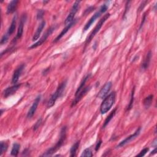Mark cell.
I'll return each mask as SVG.
<instances>
[{"instance_id":"cell-8","label":"cell","mask_w":157,"mask_h":157,"mask_svg":"<svg viewBox=\"0 0 157 157\" xmlns=\"http://www.w3.org/2000/svg\"><path fill=\"white\" fill-rule=\"evenodd\" d=\"M141 128L139 127L138 129H137L136 131L134 132V133H133V134H131V135H130V136H129L126 139H125L124 140H123V141H122L121 142H120L119 144V145H118L117 146V148H119V147H122L123 146H124V145L128 144L129 142H131V141H133V140H134L136 138H137L139 136V134H140V133H141Z\"/></svg>"},{"instance_id":"cell-21","label":"cell","mask_w":157,"mask_h":157,"mask_svg":"<svg viewBox=\"0 0 157 157\" xmlns=\"http://www.w3.org/2000/svg\"><path fill=\"white\" fill-rule=\"evenodd\" d=\"M79 144H80V141H77L73 145H72V147L70 149V156H71L74 157L76 156L77 150L78 148V147H79Z\"/></svg>"},{"instance_id":"cell-7","label":"cell","mask_w":157,"mask_h":157,"mask_svg":"<svg viewBox=\"0 0 157 157\" xmlns=\"http://www.w3.org/2000/svg\"><path fill=\"white\" fill-rule=\"evenodd\" d=\"M26 20V14H23L21 17L20 19V21L19 23V26L18 28V30H17V35L15 36V38H14L13 42H16V41L19 39L22 35H23V32H24V24L25 23Z\"/></svg>"},{"instance_id":"cell-5","label":"cell","mask_w":157,"mask_h":157,"mask_svg":"<svg viewBox=\"0 0 157 157\" xmlns=\"http://www.w3.org/2000/svg\"><path fill=\"white\" fill-rule=\"evenodd\" d=\"M80 3L81 1H76L73 6H72V7L71 8V10L70 11V13L69 14V15L67 17V18L65 20V24L67 26L69 24H71L72 22L74 20V16L76 15V14L77 13V12L78 11V9H79V5H80Z\"/></svg>"},{"instance_id":"cell-15","label":"cell","mask_w":157,"mask_h":157,"mask_svg":"<svg viewBox=\"0 0 157 157\" xmlns=\"http://www.w3.org/2000/svg\"><path fill=\"white\" fill-rule=\"evenodd\" d=\"M76 20H74L73 22H72V23H71V24H69V25H67V26L65 28L62 30V31H61V32L60 33V34L57 38H55V39L53 41V42H57V41H58L60 40V39L61 38H62V37L66 34V33L70 30L71 28L76 24Z\"/></svg>"},{"instance_id":"cell-2","label":"cell","mask_w":157,"mask_h":157,"mask_svg":"<svg viewBox=\"0 0 157 157\" xmlns=\"http://www.w3.org/2000/svg\"><path fill=\"white\" fill-rule=\"evenodd\" d=\"M116 94L115 92H112L108 96L106 97L104 101H103L100 107V111L102 114H104L107 113L108 112L110 109L115 101Z\"/></svg>"},{"instance_id":"cell-27","label":"cell","mask_w":157,"mask_h":157,"mask_svg":"<svg viewBox=\"0 0 157 157\" xmlns=\"http://www.w3.org/2000/svg\"><path fill=\"white\" fill-rule=\"evenodd\" d=\"M134 88H133V90H132L131 97V99H130V104H129V105H128V107L127 110H130L133 108V102H134Z\"/></svg>"},{"instance_id":"cell-19","label":"cell","mask_w":157,"mask_h":157,"mask_svg":"<svg viewBox=\"0 0 157 157\" xmlns=\"http://www.w3.org/2000/svg\"><path fill=\"white\" fill-rule=\"evenodd\" d=\"M16 20H17V16L14 17L12 22H11V24H10V26H9V29H8V32L6 33V34L8 35H9V36H10L11 35H12L15 30V28H16Z\"/></svg>"},{"instance_id":"cell-31","label":"cell","mask_w":157,"mask_h":157,"mask_svg":"<svg viewBox=\"0 0 157 157\" xmlns=\"http://www.w3.org/2000/svg\"><path fill=\"white\" fill-rule=\"evenodd\" d=\"M148 150H149V148H145V149H143L141 151V152L138 155V156H144L145 154H147V152H148Z\"/></svg>"},{"instance_id":"cell-24","label":"cell","mask_w":157,"mask_h":157,"mask_svg":"<svg viewBox=\"0 0 157 157\" xmlns=\"http://www.w3.org/2000/svg\"><path fill=\"white\" fill-rule=\"evenodd\" d=\"M153 98H154L153 94H150L147 98H145V99L144 101V105L145 108H149L150 107L151 104H152V103Z\"/></svg>"},{"instance_id":"cell-6","label":"cell","mask_w":157,"mask_h":157,"mask_svg":"<svg viewBox=\"0 0 157 157\" xmlns=\"http://www.w3.org/2000/svg\"><path fill=\"white\" fill-rule=\"evenodd\" d=\"M55 26H51L50 28L49 29L47 30V31L44 33V35L39 39V40L36 42V43H35L34 44H33L32 46H31L30 47L29 49H34V48H36L39 46H41V45H42L44 42H46V41L47 40V39L48 38V37L52 34V33H53V31L55 30Z\"/></svg>"},{"instance_id":"cell-20","label":"cell","mask_w":157,"mask_h":157,"mask_svg":"<svg viewBox=\"0 0 157 157\" xmlns=\"http://www.w3.org/2000/svg\"><path fill=\"white\" fill-rule=\"evenodd\" d=\"M89 77H90V75H87V76H86L85 77H84V78H83L82 81L81 83L80 86L78 87V88L77 90V91H76V92L75 96H77V95L78 94H79V93L81 92V91L84 88V86H85V82H86V81H87V79H88V78Z\"/></svg>"},{"instance_id":"cell-28","label":"cell","mask_w":157,"mask_h":157,"mask_svg":"<svg viewBox=\"0 0 157 157\" xmlns=\"http://www.w3.org/2000/svg\"><path fill=\"white\" fill-rule=\"evenodd\" d=\"M9 38V36L6 33L4 34V35H3V36L1 38V42H0V44H1V45H3V44H5L8 41Z\"/></svg>"},{"instance_id":"cell-4","label":"cell","mask_w":157,"mask_h":157,"mask_svg":"<svg viewBox=\"0 0 157 157\" xmlns=\"http://www.w3.org/2000/svg\"><path fill=\"white\" fill-rule=\"evenodd\" d=\"M110 17V14H107L104 15L103 17L99 20V22L98 23V24L96 25V26L94 27V30H93V31L91 33L90 35L88 38V39H87L86 41V43H89L92 41V39L94 37V36L97 34V33L100 30V29L101 28L102 26L103 25V24H104V22L106 21L109 17Z\"/></svg>"},{"instance_id":"cell-25","label":"cell","mask_w":157,"mask_h":157,"mask_svg":"<svg viewBox=\"0 0 157 157\" xmlns=\"http://www.w3.org/2000/svg\"><path fill=\"white\" fill-rule=\"evenodd\" d=\"M93 154H92V152L90 149H86L85 150L83 151V153L81 155V156H87V157H89V156H92Z\"/></svg>"},{"instance_id":"cell-33","label":"cell","mask_w":157,"mask_h":157,"mask_svg":"<svg viewBox=\"0 0 157 157\" xmlns=\"http://www.w3.org/2000/svg\"><path fill=\"white\" fill-rule=\"evenodd\" d=\"M101 144H102V141H101V140H99V141L98 142L97 145H96V147H95V150H96V151H98L99 149Z\"/></svg>"},{"instance_id":"cell-18","label":"cell","mask_w":157,"mask_h":157,"mask_svg":"<svg viewBox=\"0 0 157 157\" xmlns=\"http://www.w3.org/2000/svg\"><path fill=\"white\" fill-rule=\"evenodd\" d=\"M151 58H152V52H151V51H149L148 53L147 54L146 57H145L143 63H142V66H141L142 69L145 70L148 68L150 62Z\"/></svg>"},{"instance_id":"cell-35","label":"cell","mask_w":157,"mask_h":157,"mask_svg":"<svg viewBox=\"0 0 157 157\" xmlns=\"http://www.w3.org/2000/svg\"><path fill=\"white\" fill-rule=\"evenodd\" d=\"M94 9V7H90L88 9H87L85 10V13L86 14H88V13H90V12H92V11Z\"/></svg>"},{"instance_id":"cell-32","label":"cell","mask_w":157,"mask_h":157,"mask_svg":"<svg viewBox=\"0 0 157 157\" xmlns=\"http://www.w3.org/2000/svg\"><path fill=\"white\" fill-rule=\"evenodd\" d=\"M108 5L107 4H103L101 6L100 8V9L101 10V11L103 12V13H104L106 10H108Z\"/></svg>"},{"instance_id":"cell-16","label":"cell","mask_w":157,"mask_h":157,"mask_svg":"<svg viewBox=\"0 0 157 157\" xmlns=\"http://www.w3.org/2000/svg\"><path fill=\"white\" fill-rule=\"evenodd\" d=\"M45 25H46V22L42 21L41 23L40 24V25H39L38 28L36 30V33H35L34 36H33V41H36L39 39V36H40V35L41 34V32L42 31V30L44 29V28L45 26Z\"/></svg>"},{"instance_id":"cell-26","label":"cell","mask_w":157,"mask_h":157,"mask_svg":"<svg viewBox=\"0 0 157 157\" xmlns=\"http://www.w3.org/2000/svg\"><path fill=\"white\" fill-rule=\"evenodd\" d=\"M8 147V145L6 143L4 142H1V152H0V155H2L7 150Z\"/></svg>"},{"instance_id":"cell-10","label":"cell","mask_w":157,"mask_h":157,"mask_svg":"<svg viewBox=\"0 0 157 157\" xmlns=\"http://www.w3.org/2000/svg\"><path fill=\"white\" fill-rule=\"evenodd\" d=\"M20 86H21L20 83V84H15L14 85L8 87L6 90H4L3 93L4 98H8V97L11 96V95L14 94L19 89Z\"/></svg>"},{"instance_id":"cell-11","label":"cell","mask_w":157,"mask_h":157,"mask_svg":"<svg viewBox=\"0 0 157 157\" xmlns=\"http://www.w3.org/2000/svg\"><path fill=\"white\" fill-rule=\"evenodd\" d=\"M40 101H41V95H39V96H38L36 97L34 103H33V104L31 106L28 113V114H27V118L30 119V118H31L33 115H34V114H35L36 111L38 104H39V102H40Z\"/></svg>"},{"instance_id":"cell-30","label":"cell","mask_w":157,"mask_h":157,"mask_svg":"<svg viewBox=\"0 0 157 157\" xmlns=\"http://www.w3.org/2000/svg\"><path fill=\"white\" fill-rule=\"evenodd\" d=\"M41 123H42V119H39L36 123H35V125H34V128H33V130H34V131H36L37 129L39 127V126L41 125Z\"/></svg>"},{"instance_id":"cell-12","label":"cell","mask_w":157,"mask_h":157,"mask_svg":"<svg viewBox=\"0 0 157 157\" xmlns=\"http://www.w3.org/2000/svg\"><path fill=\"white\" fill-rule=\"evenodd\" d=\"M24 68H25V65L24 64L21 65L14 71V74L13 76V78H12V83L13 84H14L15 85V84H17V82L19 81V77L21 76L22 72V71H23Z\"/></svg>"},{"instance_id":"cell-22","label":"cell","mask_w":157,"mask_h":157,"mask_svg":"<svg viewBox=\"0 0 157 157\" xmlns=\"http://www.w3.org/2000/svg\"><path fill=\"white\" fill-rule=\"evenodd\" d=\"M116 110H117V109H114L113 111L111 112V113L109 114V115L106 118V119L104 121V125L103 126V128H104L106 126H107L108 124H109V123L110 122V121L113 119V118L114 117L115 114V113H116Z\"/></svg>"},{"instance_id":"cell-34","label":"cell","mask_w":157,"mask_h":157,"mask_svg":"<svg viewBox=\"0 0 157 157\" xmlns=\"http://www.w3.org/2000/svg\"><path fill=\"white\" fill-rule=\"evenodd\" d=\"M145 17H146V14H144V17H143V19H142V23L141 24V25H140V27H139V30L141 29V28L142 27L144 24V22L145 21Z\"/></svg>"},{"instance_id":"cell-36","label":"cell","mask_w":157,"mask_h":157,"mask_svg":"<svg viewBox=\"0 0 157 157\" xmlns=\"http://www.w3.org/2000/svg\"><path fill=\"white\" fill-rule=\"evenodd\" d=\"M156 154V148H155V149L152 151V153H151V155H154V154Z\"/></svg>"},{"instance_id":"cell-14","label":"cell","mask_w":157,"mask_h":157,"mask_svg":"<svg viewBox=\"0 0 157 157\" xmlns=\"http://www.w3.org/2000/svg\"><path fill=\"white\" fill-rule=\"evenodd\" d=\"M90 88L88 87H84V88L81 91V92L79 94H78L77 96H76L74 100L73 101V102L72 103V106H76L78 102H79V101L82 98L84 95L87 93V92L90 90Z\"/></svg>"},{"instance_id":"cell-23","label":"cell","mask_w":157,"mask_h":157,"mask_svg":"<svg viewBox=\"0 0 157 157\" xmlns=\"http://www.w3.org/2000/svg\"><path fill=\"white\" fill-rule=\"evenodd\" d=\"M20 145L18 143H15L13 145V147L11 150V155L14 156H17L19 154Z\"/></svg>"},{"instance_id":"cell-29","label":"cell","mask_w":157,"mask_h":157,"mask_svg":"<svg viewBox=\"0 0 157 157\" xmlns=\"http://www.w3.org/2000/svg\"><path fill=\"white\" fill-rule=\"evenodd\" d=\"M44 15V11L42 9L39 10L38 11V13H37V19L41 20V19L43 18Z\"/></svg>"},{"instance_id":"cell-1","label":"cell","mask_w":157,"mask_h":157,"mask_svg":"<svg viewBox=\"0 0 157 157\" xmlns=\"http://www.w3.org/2000/svg\"><path fill=\"white\" fill-rule=\"evenodd\" d=\"M66 137V127L64 126L61 129L60 131V139L57 143L56 144L54 147H52L50 149H49L48 150H47L42 156H52L54 153H55L57 151L60 149V147L62 146L63 144Z\"/></svg>"},{"instance_id":"cell-9","label":"cell","mask_w":157,"mask_h":157,"mask_svg":"<svg viewBox=\"0 0 157 157\" xmlns=\"http://www.w3.org/2000/svg\"><path fill=\"white\" fill-rule=\"evenodd\" d=\"M111 87H112V82H108L107 83H106L105 85L99 92L98 94V97L100 99H104L108 96V94L110 91Z\"/></svg>"},{"instance_id":"cell-13","label":"cell","mask_w":157,"mask_h":157,"mask_svg":"<svg viewBox=\"0 0 157 157\" xmlns=\"http://www.w3.org/2000/svg\"><path fill=\"white\" fill-rule=\"evenodd\" d=\"M101 14H103V12L101 11V10L99 9V10L98 11V12H97L96 13H95L90 18V19L88 20V22H87V23L86 24V25H85V26H84V28H83V31H85L87 30H88L90 28V27L92 26V25L94 23V21L96 20L98 17H99L101 16Z\"/></svg>"},{"instance_id":"cell-3","label":"cell","mask_w":157,"mask_h":157,"mask_svg":"<svg viewBox=\"0 0 157 157\" xmlns=\"http://www.w3.org/2000/svg\"><path fill=\"white\" fill-rule=\"evenodd\" d=\"M66 83H67L66 81H65L62 83H60V85L57 88V90H56V92L52 95L51 97H50V98L49 99V101L47 103V108H50L52 107V106L55 104L57 99L58 98L61 97V95L63 94V93L65 89L66 88Z\"/></svg>"},{"instance_id":"cell-17","label":"cell","mask_w":157,"mask_h":157,"mask_svg":"<svg viewBox=\"0 0 157 157\" xmlns=\"http://www.w3.org/2000/svg\"><path fill=\"white\" fill-rule=\"evenodd\" d=\"M19 3V1L17 0H14V1H11L8 6L7 7V14H12L14 13L17 8V4Z\"/></svg>"}]
</instances>
